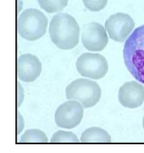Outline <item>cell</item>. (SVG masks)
<instances>
[{"label": "cell", "instance_id": "6da1fadb", "mask_svg": "<svg viewBox=\"0 0 144 153\" xmlns=\"http://www.w3.org/2000/svg\"><path fill=\"white\" fill-rule=\"evenodd\" d=\"M50 39L61 50L73 49L78 45L80 29L76 19L68 13H58L50 21Z\"/></svg>", "mask_w": 144, "mask_h": 153}, {"label": "cell", "instance_id": "7a4b0ae2", "mask_svg": "<svg viewBox=\"0 0 144 153\" xmlns=\"http://www.w3.org/2000/svg\"><path fill=\"white\" fill-rule=\"evenodd\" d=\"M123 57L132 76L144 84V25L134 30L126 40Z\"/></svg>", "mask_w": 144, "mask_h": 153}, {"label": "cell", "instance_id": "3957f363", "mask_svg": "<svg viewBox=\"0 0 144 153\" xmlns=\"http://www.w3.org/2000/svg\"><path fill=\"white\" fill-rule=\"evenodd\" d=\"M47 24V18L42 12L33 8L27 9L18 18V33L28 41L37 40L45 34Z\"/></svg>", "mask_w": 144, "mask_h": 153}, {"label": "cell", "instance_id": "277c9868", "mask_svg": "<svg viewBox=\"0 0 144 153\" xmlns=\"http://www.w3.org/2000/svg\"><path fill=\"white\" fill-rule=\"evenodd\" d=\"M101 89L96 82L87 79H77L66 87V96L69 100L79 101L84 108L92 107L101 98Z\"/></svg>", "mask_w": 144, "mask_h": 153}, {"label": "cell", "instance_id": "5b68a950", "mask_svg": "<svg viewBox=\"0 0 144 153\" xmlns=\"http://www.w3.org/2000/svg\"><path fill=\"white\" fill-rule=\"evenodd\" d=\"M76 66L82 76L93 79H101L109 70L106 59L99 53H83L77 59Z\"/></svg>", "mask_w": 144, "mask_h": 153}, {"label": "cell", "instance_id": "8992f818", "mask_svg": "<svg viewBox=\"0 0 144 153\" xmlns=\"http://www.w3.org/2000/svg\"><path fill=\"white\" fill-rule=\"evenodd\" d=\"M84 106L75 100L64 102L58 107L55 113V121L58 127L72 129L77 127L82 121Z\"/></svg>", "mask_w": 144, "mask_h": 153}, {"label": "cell", "instance_id": "52a82bcc", "mask_svg": "<svg viewBox=\"0 0 144 153\" xmlns=\"http://www.w3.org/2000/svg\"><path fill=\"white\" fill-rule=\"evenodd\" d=\"M105 26L109 37L112 40L123 42L133 30L135 22L128 14L117 13L106 20Z\"/></svg>", "mask_w": 144, "mask_h": 153}, {"label": "cell", "instance_id": "ba28073f", "mask_svg": "<svg viewBox=\"0 0 144 153\" xmlns=\"http://www.w3.org/2000/svg\"><path fill=\"white\" fill-rule=\"evenodd\" d=\"M82 42L84 47L88 51L93 52L101 51L106 47L109 42L106 29L98 23H89L83 28Z\"/></svg>", "mask_w": 144, "mask_h": 153}, {"label": "cell", "instance_id": "9c48e42d", "mask_svg": "<svg viewBox=\"0 0 144 153\" xmlns=\"http://www.w3.org/2000/svg\"><path fill=\"white\" fill-rule=\"evenodd\" d=\"M42 72V64L39 59L32 54H24L17 60L18 79L26 82L36 80Z\"/></svg>", "mask_w": 144, "mask_h": 153}, {"label": "cell", "instance_id": "30bf717a", "mask_svg": "<svg viewBox=\"0 0 144 153\" xmlns=\"http://www.w3.org/2000/svg\"><path fill=\"white\" fill-rule=\"evenodd\" d=\"M119 101L129 109H135L144 102V87L137 82H127L119 90Z\"/></svg>", "mask_w": 144, "mask_h": 153}, {"label": "cell", "instance_id": "8fae6325", "mask_svg": "<svg viewBox=\"0 0 144 153\" xmlns=\"http://www.w3.org/2000/svg\"><path fill=\"white\" fill-rule=\"evenodd\" d=\"M80 140L83 143H110L112 138L105 130L98 127H92L82 133Z\"/></svg>", "mask_w": 144, "mask_h": 153}, {"label": "cell", "instance_id": "7c38bea8", "mask_svg": "<svg viewBox=\"0 0 144 153\" xmlns=\"http://www.w3.org/2000/svg\"><path fill=\"white\" fill-rule=\"evenodd\" d=\"M21 143H47L48 139L46 134L39 129H29L21 136Z\"/></svg>", "mask_w": 144, "mask_h": 153}, {"label": "cell", "instance_id": "4fadbf2b", "mask_svg": "<svg viewBox=\"0 0 144 153\" xmlns=\"http://www.w3.org/2000/svg\"><path fill=\"white\" fill-rule=\"evenodd\" d=\"M39 6L48 13L62 11L67 6L69 0H37Z\"/></svg>", "mask_w": 144, "mask_h": 153}, {"label": "cell", "instance_id": "5bb4252c", "mask_svg": "<svg viewBox=\"0 0 144 153\" xmlns=\"http://www.w3.org/2000/svg\"><path fill=\"white\" fill-rule=\"evenodd\" d=\"M52 143H78L79 142L77 136L72 132L64 131H58L55 133L51 138Z\"/></svg>", "mask_w": 144, "mask_h": 153}, {"label": "cell", "instance_id": "9a60e30c", "mask_svg": "<svg viewBox=\"0 0 144 153\" xmlns=\"http://www.w3.org/2000/svg\"><path fill=\"white\" fill-rule=\"evenodd\" d=\"M84 5L92 12H98L106 6L108 0H82Z\"/></svg>", "mask_w": 144, "mask_h": 153}, {"label": "cell", "instance_id": "2e32d148", "mask_svg": "<svg viewBox=\"0 0 144 153\" xmlns=\"http://www.w3.org/2000/svg\"><path fill=\"white\" fill-rule=\"evenodd\" d=\"M143 129H144V117H143Z\"/></svg>", "mask_w": 144, "mask_h": 153}]
</instances>
